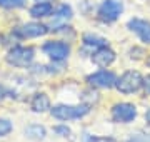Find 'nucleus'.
I'll list each match as a JSON object with an SVG mask.
<instances>
[{"mask_svg": "<svg viewBox=\"0 0 150 142\" xmlns=\"http://www.w3.org/2000/svg\"><path fill=\"white\" fill-rule=\"evenodd\" d=\"M142 82H144V77L140 75L137 70H127L125 74H122L117 79L115 87H117L118 92L122 94H134L142 87Z\"/></svg>", "mask_w": 150, "mask_h": 142, "instance_id": "nucleus-1", "label": "nucleus"}, {"mask_svg": "<svg viewBox=\"0 0 150 142\" xmlns=\"http://www.w3.org/2000/svg\"><path fill=\"white\" fill-rule=\"evenodd\" d=\"M88 105H55L54 109H50L52 115L59 120H72V119H80L83 115L88 114Z\"/></svg>", "mask_w": 150, "mask_h": 142, "instance_id": "nucleus-2", "label": "nucleus"}, {"mask_svg": "<svg viewBox=\"0 0 150 142\" xmlns=\"http://www.w3.org/2000/svg\"><path fill=\"white\" fill-rule=\"evenodd\" d=\"M33 60V49L32 47H13L7 54V62L15 67H27Z\"/></svg>", "mask_w": 150, "mask_h": 142, "instance_id": "nucleus-3", "label": "nucleus"}, {"mask_svg": "<svg viewBox=\"0 0 150 142\" xmlns=\"http://www.w3.org/2000/svg\"><path fill=\"white\" fill-rule=\"evenodd\" d=\"M122 10L123 5L120 0H105L102 5L98 7V18L103 20V22H113V20L118 18Z\"/></svg>", "mask_w": 150, "mask_h": 142, "instance_id": "nucleus-4", "label": "nucleus"}, {"mask_svg": "<svg viewBox=\"0 0 150 142\" xmlns=\"http://www.w3.org/2000/svg\"><path fill=\"white\" fill-rule=\"evenodd\" d=\"M137 117V109L134 104L129 102H120L112 107V119L120 124H129Z\"/></svg>", "mask_w": 150, "mask_h": 142, "instance_id": "nucleus-5", "label": "nucleus"}, {"mask_svg": "<svg viewBox=\"0 0 150 142\" xmlns=\"http://www.w3.org/2000/svg\"><path fill=\"white\" fill-rule=\"evenodd\" d=\"M43 52L55 62H62L69 57L70 54V45L59 40H50L47 44H43Z\"/></svg>", "mask_w": 150, "mask_h": 142, "instance_id": "nucleus-6", "label": "nucleus"}, {"mask_svg": "<svg viewBox=\"0 0 150 142\" xmlns=\"http://www.w3.org/2000/svg\"><path fill=\"white\" fill-rule=\"evenodd\" d=\"M87 82L90 84L92 87H97V89H110V87H115L117 77L110 70H98L87 77Z\"/></svg>", "mask_w": 150, "mask_h": 142, "instance_id": "nucleus-7", "label": "nucleus"}, {"mask_svg": "<svg viewBox=\"0 0 150 142\" xmlns=\"http://www.w3.org/2000/svg\"><path fill=\"white\" fill-rule=\"evenodd\" d=\"M47 32H48L47 25H43V23H37V22L25 23V25H22V27H18V28L13 30V33H15L17 37H20V38L42 37V35H45Z\"/></svg>", "mask_w": 150, "mask_h": 142, "instance_id": "nucleus-8", "label": "nucleus"}, {"mask_svg": "<svg viewBox=\"0 0 150 142\" xmlns=\"http://www.w3.org/2000/svg\"><path fill=\"white\" fill-rule=\"evenodd\" d=\"M113 60H115V52H113L108 45L97 49L95 52L92 54V62L98 67H108Z\"/></svg>", "mask_w": 150, "mask_h": 142, "instance_id": "nucleus-9", "label": "nucleus"}, {"mask_svg": "<svg viewBox=\"0 0 150 142\" xmlns=\"http://www.w3.org/2000/svg\"><path fill=\"white\" fill-rule=\"evenodd\" d=\"M129 28L139 35L142 42L150 44V22L142 20V18H132L129 20Z\"/></svg>", "mask_w": 150, "mask_h": 142, "instance_id": "nucleus-10", "label": "nucleus"}, {"mask_svg": "<svg viewBox=\"0 0 150 142\" xmlns=\"http://www.w3.org/2000/svg\"><path fill=\"white\" fill-rule=\"evenodd\" d=\"M52 12H54L52 4H48V2H38V4H35L30 9V15L35 17V18H43V17L52 15Z\"/></svg>", "mask_w": 150, "mask_h": 142, "instance_id": "nucleus-11", "label": "nucleus"}, {"mask_svg": "<svg viewBox=\"0 0 150 142\" xmlns=\"http://www.w3.org/2000/svg\"><path fill=\"white\" fill-rule=\"evenodd\" d=\"M50 109V100L45 94H35L32 99V110L33 112H45Z\"/></svg>", "mask_w": 150, "mask_h": 142, "instance_id": "nucleus-12", "label": "nucleus"}, {"mask_svg": "<svg viewBox=\"0 0 150 142\" xmlns=\"http://www.w3.org/2000/svg\"><path fill=\"white\" fill-rule=\"evenodd\" d=\"M83 44H85V47H90V49H93V50L108 45L105 38L98 37V35H92V33H85V35H83Z\"/></svg>", "mask_w": 150, "mask_h": 142, "instance_id": "nucleus-13", "label": "nucleus"}, {"mask_svg": "<svg viewBox=\"0 0 150 142\" xmlns=\"http://www.w3.org/2000/svg\"><path fill=\"white\" fill-rule=\"evenodd\" d=\"M54 17H55V20H69L70 17H72V9L64 4V5H60L54 12Z\"/></svg>", "mask_w": 150, "mask_h": 142, "instance_id": "nucleus-14", "label": "nucleus"}, {"mask_svg": "<svg viewBox=\"0 0 150 142\" xmlns=\"http://www.w3.org/2000/svg\"><path fill=\"white\" fill-rule=\"evenodd\" d=\"M25 5V0H0V7L4 9H20Z\"/></svg>", "mask_w": 150, "mask_h": 142, "instance_id": "nucleus-15", "label": "nucleus"}, {"mask_svg": "<svg viewBox=\"0 0 150 142\" xmlns=\"http://www.w3.org/2000/svg\"><path fill=\"white\" fill-rule=\"evenodd\" d=\"M27 134L30 137H35V139H43L45 137V129L40 126H32L27 129Z\"/></svg>", "mask_w": 150, "mask_h": 142, "instance_id": "nucleus-16", "label": "nucleus"}, {"mask_svg": "<svg viewBox=\"0 0 150 142\" xmlns=\"http://www.w3.org/2000/svg\"><path fill=\"white\" fill-rule=\"evenodd\" d=\"M10 131H12V122H10V120L0 119V137L10 134Z\"/></svg>", "mask_w": 150, "mask_h": 142, "instance_id": "nucleus-17", "label": "nucleus"}, {"mask_svg": "<svg viewBox=\"0 0 150 142\" xmlns=\"http://www.w3.org/2000/svg\"><path fill=\"white\" fill-rule=\"evenodd\" d=\"M130 142H150V134H137L132 137Z\"/></svg>", "mask_w": 150, "mask_h": 142, "instance_id": "nucleus-18", "label": "nucleus"}, {"mask_svg": "<svg viewBox=\"0 0 150 142\" xmlns=\"http://www.w3.org/2000/svg\"><path fill=\"white\" fill-rule=\"evenodd\" d=\"M85 142H115V141H112V139H100V137L85 136Z\"/></svg>", "mask_w": 150, "mask_h": 142, "instance_id": "nucleus-19", "label": "nucleus"}, {"mask_svg": "<svg viewBox=\"0 0 150 142\" xmlns=\"http://www.w3.org/2000/svg\"><path fill=\"white\" fill-rule=\"evenodd\" d=\"M142 87H144L145 94H147V95H150V75L144 77V82H142Z\"/></svg>", "mask_w": 150, "mask_h": 142, "instance_id": "nucleus-20", "label": "nucleus"}, {"mask_svg": "<svg viewBox=\"0 0 150 142\" xmlns=\"http://www.w3.org/2000/svg\"><path fill=\"white\" fill-rule=\"evenodd\" d=\"M54 131L57 132V134H62V136H65V137H67V136L70 134V129H67V127H64V126H59V127H55Z\"/></svg>", "mask_w": 150, "mask_h": 142, "instance_id": "nucleus-21", "label": "nucleus"}, {"mask_svg": "<svg viewBox=\"0 0 150 142\" xmlns=\"http://www.w3.org/2000/svg\"><path fill=\"white\" fill-rule=\"evenodd\" d=\"M145 119H147V122H149V124H150V110H149V112H147V114H145Z\"/></svg>", "mask_w": 150, "mask_h": 142, "instance_id": "nucleus-22", "label": "nucleus"}, {"mask_svg": "<svg viewBox=\"0 0 150 142\" xmlns=\"http://www.w3.org/2000/svg\"><path fill=\"white\" fill-rule=\"evenodd\" d=\"M145 62H147V65L150 67V57H147V60H145Z\"/></svg>", "mask_w": 150, "mask_h": 142, "instance_id": "nucleus-23", "label": "nucleus"}, {"mask_svg": "<svg viewBox=\"0 0 150 142\" xmlns=\"http://www.w3.org/2000/svg\"><path fill=\"white\" fill-rule=\"evenodd\" d=\"M37 2H47V0H37Z\"/></svg>", "mask_w": 150, "mask_h": 142, "instance_id": "nucleus-24", "label": "nucleus"}]
</instances>
